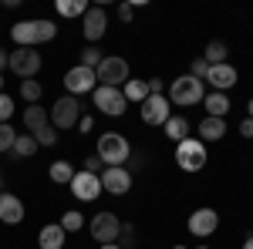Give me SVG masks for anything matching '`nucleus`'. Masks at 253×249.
Returning a JSON list of instances; mask_svg holds the SVG:
<instances>
[{"label": "nucleus", "mask_w": 253, "mask_h": 249, "mask_svg": "<svg viewBox=\"0 0 253 249\" xmlns=\"http://www.w3.org/2000/svg\"><path fill=\"white\" fill-rule=\"evenodd\" d=\"M34 142H38L41 148H51V145L58 142V135H54V125H44L41 132H34Z\"/></svg>", "instance_id": "obj_32"}, {"label": "nucleus", "mask_w": 253, "mask_h": 249, "mask_svg": "<svg viewBox=\"0 0 253 249\" xmlns=\"http://www.w3.org/2000/svg\"><path fill=\"white\" fill-rule=\"evenodd\" d=\"M91 101H95L98 111L108 115V118L125 115V108H128V101H125V95H122V88H105V84H98L95 91H91Z\"/></svg>", "instance_id": "obj_8"}, {"label": "nucleus", "mask_w": 253, "mask_h": 249, "mask_svg": "<svg viewBox=\"0 0 253 249\" xmlns=\"http://www.w3.org/2000/svg\"><path fill=\"white\" fill-rule=\"evenodd\" d=\"M98 249H122L118 243H105V246H98Z\"/></svg>", "instance_id": "obj_40"}, {"label": "nucleus", "mask_w": 253, "mask_h": 249, "mask_svg": "<svg viewBox=\"0 0 253 249\" xmlns=\"http://www.w3.org/2000/svg\"><path fill=\"white\" fill-rule=\"evenodd\" d=\"M172 249H189V246H172Z\"/></svg>", "instance_id": "obj_45"}, {"label": "nucleus", "mask_w": 253, "mask_h": 249, "mask_svg": "<svg viewBox=\"0 0 253 249\" xmlns=\"http://www.w3.org/2000/svg\"><path fill=\"white\" fill-rule=\"evenodd\" d=\"M0 91H3V77H0Z\"/></svg>", "instance_id": "obj_46"}, {"label": "nucleus", "mask_w": 253, "mask_h": 249, "mask_svg": "<svg viewBox=\"0 0 253 249\" xmlns=\"http://www.w3.org/2000/svg\"><path fill=\"white\" fill-rule=\"evenodd\" d=\"M47 175H51V182H58V185H71L75 165H71V162H54V165L47 169Z\"/></svg>", "instance_id": "obj_24"}, {"label": "nucleus", "mask_w": 253, "mask_h": 249, "mask_svg": "<svg viewBox=\"0 0 253 249\" xmlns=\"http://www.w3.org/2000/svg\"><path fill=\"white\" fill-rule=\"evenodd\" d=\"M162 132H166V138H172L175 145H179L182 138H189V121H186L182 115H172L166 125H162Z\"/></svg>", "instance_id": "obj_23"}, {"label": "nucleus", "mask_w": 253, "mask_h": 249, "mask_svg": "<svg viewBox=\"0 0 253 249\" xmlns=\"http://www.w3.org/2000/svg\"><path fill=\"white\" fill-rule=\"evenodd\" d=\"M44 125H51L47 108H41V105H27V108H24V128H27V135L41 132Z\"/></svg>", "instance_id": "obj_20"}, {"label": "nucleus", "mask_w": 253, "mask_h": 249, "mask_svg": "<svg viewBox=\"0 0 253 249\" xmlns=\"http://www.w3.org/2000/svg\"><path fill=\"white\" fill-rule=\"evenodd\" d=\"M95 155L101 158V165L105 169H115V165H125L128 162V155H132V145H128V138L118 132H105L98 135V148Z\"/></svg>", "instance_id": "obj_2"}, {"label": "nucleus", "mask_w": 253, "mask_h": 249, "mask_svg": "<svg viewBox=\"0 0 253 249\" xmlns=\"http://www.w3.org/2000/svg\"><path fill=\"white\" fill-rule=\"evenodd\" d=\"M95 77H98V84H105V88H122L128 81V61L115 58V54H105V61L95 68Z\"/></svg>", "instance_id": "obj_6"}, {"label": "nucleus", "mask_w": 253, "mask_h": 249, "mask_svg": "<svg viewBox=\"0 0 253 249\" xmlns=\"http://www.w3.org/2000/svg\"><path fill=\"white\" fill-rule=\"evenodd\" d=\"M243 249H253V236H247V243H243Z\"/></svg>", "instance_id": "obj_42"}, {"label": "nucleus", "mask_w": 253, "mask_h": 249, "mask_svg": "<svg viewBox=\"0 0 253 249\" xmlns=\"http://www.w3.org/2000/svg\"><path fill=\"white\" fill-rule=\"evenodd\" d=\"M47 115H51V125H54L58 132H68V128H75V125H78L81 101H78V98H71V95H64V98L54 101V108H51Z\"/></svg>", "instance_id": "obj_7"}, {"label": "nucleus", "mask_w": 253, "mask_h": 249, "mask_svg": "<svg viewBox=\"0 0 253 249\" xmlns=\"http://www.w3.org/2000/svg\"><path fill=\"white\" fill-rule=\"evenodd\" d=\"M118 246H122V249H135V226H125V222H122V232H118Z\"/></svg>", "instance_id": "obj_33"}, {"label": "nucleus", "mask_w": 253, "mask_h": 249, "mask_svg": "<svg viewBox=\"0 0 253 249\" xmlns=\"http://www.w3.org/2000/svg\"><path fill=\"white\" fill-rule=\"evenodd\" d=\"M196 249H210V246H196Z\"/></svg>", "instance_id": "obj_47"}, {"label": "nucleus", "mask_w": 253, "mask_h": 249, "mask_svg": "<svg viewBox=\"0 0 253 249\" xmlns=\"http://www.w3.org/2000/svg\"><path fill=\"white\" fill-rule=\"evenodd\" d=\"M175 165L182 172H203L206 169V145L199 138H182L175 145Z\"/></svg>", "instance_id": "obj_4"}, {"label": "nucleus", "mask_w": 253, "mask_h": 249, "mask_svg": "<svg viewBox=\"0 0 253 249\" xmlns=\"http://www.w3.org/2000/svg\"><path fill=\"white\" fill-rule=\"evenodd\" d=\"M101 61H105V51H101V47H95V44H88V47L81 51V68H91V71H95Z\"/></svg>", "instance_id": "obj_29"}, {"label": "nucleus", "mask_w": 253, "mask_h": 249, "mask_svg": "<svg viewBox=\"0 0 253 249\" xmlns=\"http://www.w3.org/2000/svg\"><path fill=\"white\" fill-rule=\"evenodd\" d=\"M118 20H122V24L132 20V3H122V7H118Z\"/></svg>", "instance_id": "obj_37"}, {"label": "nucleus", "mask_w": 253, "mask_h": 249, "mask_svg": "<svg viewBox=\"0 0 253 249\" xmlns=\"http://www.w3.org/2000/svg\"><path fill=\"white\" fill-rule=\"evenodd\" d=\"M24 202H20L17 195H10V192H0V222H7V226H17L24 222Z\"/></svg>", "instance_id": "obj_17"}, {"label": "nucleus", "mask_w": 253, "mask_h": 249, "mask_svg": "<svg viewBox=\"0 0 253 249\" xmlns=\"http://www.w3.org/2000/svg\"><path fill=\"white\" fill-rule=\"evenodd\" d=\"M203 84H213V91H223V95H226V91L236 84V68L233 64H213Z\"/></svg>", "instance_id": "obj_16"}, {"label": "nucleus", "mask_w": 253, "mask_h": 249, "mask_svg": "<svg viewBox=\"0 0 253 249\" xmlns=\"http://www.w3.org/2000/svg\"><path fill=\"white\" fill-rule=\"evenodd\" d=\"M81 34L88 37V44H98V40L108 34V14L105 7H88L84 17H81Z\"/></svg>", "instance_id": "obj_12"}, {"label": "nucleus", "mask_w": 253, "mask_h": 249, "mask_svg": "<svg viewBox=\"0 0 253 249\" xmlns=\"http://www.w3.org/2000/svg\"><path fill=\"white\" fill-rule=\"evenodd\" d=\"M226 54H230V51H226V44H223V40H210L203 61H206L210 68H213V64H226Z\"/></svg>", "instance_id": "obj_25"}, {"label": "nucleus", "mask_w": 253, "mask_h": 249, "mask_svg": "<svg viewBox=\"0 0 253 249\" xmlns=\"http://www.w3.org/2000/svg\"><path fill=\"white\" fill-rule=\"evenodd\" d=\"M0 189H3V172H0Z\"/></svg>", "instance_id": "obj_44"}, {"label": "nucleus", "mask_w": 253, "mask_h": 249, "mask_svg": "<svg viewBox=\"0 0 253 249\" xmlns=\"http://www.w3.org/2000/svg\"><path fill=\"white\" fill-rule=\"evenodd\" d=\"M68 189H71V195L81 199V202H95L98 195H101V178L81 169V172H75V178H71V185H68Z\"/></svg>", "instance_id": "obj_13"}, {"label": "nucleus", "mask_w": 253, "mask_h": 249, "mask_svg": "<svg viewBox=\"0 0 253 249\" xmlns=\"http://www.w3.org/2000/svg\"><path fill=\"white\" fill-rule=\"evenodd\" d=\"M81 226H84V215H81V212H64V215H61V229L64 232H81Z\"/></svg>", "instance_id": "obj_30"}, {"label": "nucleus", "mask_w": 253, "mask_h": 249, "mask_svg": "<svg viewBox=\"0 0 253 249\" xmlns=\"http://www.w3.org/2000/svg\"><path fill=\"white\" fill-rule=\"evenodd\" d=\"M138 111H142V121L145 125H166L172 118V105H169L166 95H149L138 105Z\"/></svg>", "instance_id": "obj_10"}, {"label": "nucleus", "mask_w": 253, "mask_h": 249, "mask_svg": "<svg viewBox=\"0 0 253 249\" xmlns=\"http://www.w3.org/2000/svg\"><path fill=\"white\" fill-rule=\"evenodd\" d=\"M98 178H101V192H112V195H125V192L132 189V172H128L125 165L105 169Z\"/></svg>", "instance_id": "obj_14"}, {"label": "nucleus", "mask_w": 253, "mask_h": 249, "mask_svg": "<svg viewBox=\"0 0 253 249\" xmlns=\"http://www.w3.org/2000/svg\"><path fill=\"white\" fill-rule=\"evenodd\" d=\"M189 74H193L196 81H206V74H210V64H206L203 58H196L193 64H189Z\"/></svg>", "instance_id": "obj_35"}, {"label": "nucleus", "mask_w": 253, "mask_h": 249, "mask_svg": "<svg viewBox=\"0 0 253 249\" xmlns=\"http://www.w3.org/2000/svg\"><path fill=\"white\" fill-rule=\"evenodd\" d=\"M78 125H81V132H91V125H95V121H91V115H81Z\"/></svg>", "instance_id": "obj_39"}, {"label": "nucleus", "mask_w": 253, "mask_h": 249, "mask_svg": "<svg viewBox=\"0 0 253 249\" xmlns=\"http://www.w3.org/2000/svg\"><path fill=\"white\" fill-rule=\"evenodd\" d=\"M54 34H58L54 20H20V24H14V31H10V37L17 40V47L47 44V40H54Z\"/></svg>", "instance_id": "obj_1"}, {"label": "nucleus", "mask_w": 253, "mask_h": 249, "mask_svg": "<svg viewBox=\"0 0 253 249\" xmlns=\"http://www.w3.org/2000/svg\"><path fill=\"white\" fill-rule=\"evenodd\" d=\"M196 132H199V142H203V145H206V142H219V138L226 135V118H210L206 115L199 121Z\"/></svg>", "instance_id": "obj_18"}, {"label": "nucleus", "mask_w": 253, "mask_h": 249, "mask_svg": "<svg viewBox=\"0 0 253 249\" xmlns=\"http://www.w3.org/2000/svg\"><path fill=\"white\" fill-rule=\"evenodd\" d=\"M240 135H243V138H253V118L240 121Z\"/></svg>", "instance_id": "obj_38"}, {"label": "nucleus", "mask_w": 253, "mask_h": 249, "mask_svg": "<svg viewBox=\"0 0 253 249\" xmlns=\"http://www.w3.org/2000/svg\"><path fill=\"white\" fill-rule=\"evenodd\" d=\"M203 105H206V115L210 118H226V111H230V98L223 91H210L203 98Z\"/></svg>", "instance_id": "obj_21"}, {"label": "nucleus", "mask_w": 253, "mask_h": 249, "mask_svg": "<svg viewBox=\"0 0 253 249\" xmlns=\"http://www.w3.org/2000/svg\"><path fill=\"white\" fill-rule=\"evenodd\" d=\"M88 3L84 0H58V14L61 17H84Z\"/></svg>", "instance_id": "obj_27"}, {"label": "nucleus", "mask_w": 253, "mask_h": 249, "mask_svg": "<svg viewBox=\"0 0 253 249\" xmlns=\"http://www.w3.org/2000/svg\"><path fill=\"white\" fill-rule=\"evenodd\" d=\"M3 68H7V54L0 51V71H3Z\"/></svg>", "instance_id": "obj_41"}, {"label": "nucleus", "mask_w": 253, "mask_h": 249, "mask_svg": "<svg viewBox=\"0 0 253 249\" xmlns=\"http://www.w3.org/2000/svg\"><path fill=\"white\" fill-rule=\"evenodd\" d=\"M247 111H250V115H247V118H253V98H250V105H247Z\"/></svg>", "instance_id": "obj_43"}, {"label": "nucleus", "mask_w": 253, "mask_h": 249, "mask_svg": "<svg viewBox=\"0 0 253 249\" xmlns=\"http://www.w3.org/2000/svg\"><path fill=\"white\" fill-rule=\"evenodd\" d=\"M88 232H91V239H95L98 246H105V243H118L122 219H118L115 212H95L91 222H88Z\"/></svg>", "instance_id": "obj_5"}, {"label": "nucleus", "mask_w": 253, "mask_h": 249, "mask_svg": "<svg viewBox=\"0 0 253 249\" xmlns=\"http://www.w3.org/2000/svg\"><path fill=\"white\" fill-rule=\"evenodd\" d=\"M216 226H219V215H216V209H210V206H203V209H196L193 215H189V232H193L196 239L213 236Z\"/></svg>", "instance_id": "obj_15"}, {"label": "nucleus", "mask_w": 253, "mask_h": 249, "mask_svg": "<svg viewBox=\"0 0 253 249\" xmlns=\"http://www.w3.org/2000/svg\"><path fill=\"white\" fill-rule=\"evenodd\" d=\"M41 95H44V88H41L34 77H27V81H20V98L27 101V105H38Z\"/></svg>", "instance_id": "obj_28"}, {"label": "nucleus", "mask_w": 253, "mask_h": 249, "mask_svg": "<svg viewBox=\"0 0 253 249\" xmlns=\"http://www.w3.org/2000/svg\"><path fill=\"white\" fill-rule=\"evenodd\" d=\"M7 68L14 71L17 77H34L41 71V54H38V47H17L14 54H7Z\"/></svg>", "instance_id": "obj_9"}, {"label": "nucleus", "mask_w": 253, "mask_h": 249, "mask_svg": "<svg viewBox=\"0 0 253 249\" xmlns=\"http://www.w3.org/2000/svg\"><path fill=\"white\" fill-rule=\"evenodd\" d=\"M14 142H17V132H14V128L3 121V125H0V155L10 152V148H14Z\"/></svg>", "instance_id": "obj_31"}, {"label": "nucleus", "mask_w": 253, "mask_h": 249, "mask_svg": "<svg viewBox=\"0 0 253 249\" xmlns=\"http://www.w3.org/2000/svg\"><path fill=\"white\" fill-rule=\"evenodd\" d=\"M122 95H125V101H135V105H142V101L152 95V91H149V81H138V77L132 81V77H128V81L122 84Z\"/></svg>", "instance_id": "obj_22"}, {"label": "nucleus", "mask_w": 253, "mask_h": 249, "mask_svg": "<svg viewBox=\"0 0 253 249\" xmlns=\"http://www.w3.org/2000/svg\"><path fill=\"white\" fill-rule=\"evenodd\" d=\"M38 148H41V145L34 142V135H17V142H14V148H10V152L17 155V158H31Z\"/></svg>", "instance_id": "obj_26"}, {"label": "nucleus", "mask_w": 253, "mask_h": 249, "mask_svg": "<svg viewBox=\"0 0 253 249\" xmlns=\"http://www.w3.org/2000/svg\"><path fill=\"white\" fill-rule=\"evenodd\" d=\"M84 172H91V175L105 172V165H101V158H98V155H88V158H84Z\"/></svg>", "instance_id": "obj_36"}, {"label": "nucleus", "mask_w": 253, "mask_h": 249, "mask_svg": "<svg viewBox=\"0 0 253 249\" xmlns=\"http://www.w3.org/2000/svg\"><path fill=\"white\" fill-rule=\"evenodd\" d=\"M64 239H68V232L61 229V222H51V226H44V229L38 232L41 249H64Z\"/></svg>", "instance_id": "obj_19"}, {"label": "nucleus", "mask_w": 253, "mask_h": 249, "mask_svg": "<svg viewBox=\"0 0 253 249\" xmlns=\"http://www.w3.org/2000/svg\"><path fill=\"white\" fill-rule=\"evenodd\" d=\"M203 98H206V84L196 81L193 74H179L172 81V88H169V105H179V108H189V105L203 101Z\"/></svg>", "instance_id": "obj_3"}, {"label": "nucleus", "mask_w": 253, "mask_h": 249, "mask_svg": "<svg viewBox=\"0 0 253 249\" xmlns=\"http://www.w3.org/2000/svg\"><path fill=\"white\" fill-rule=\"evenodd\" d=\"M10 115H14V98L0 91V125H3V121H10Z\"/></svg>", "instance_id": "obj_34"}, {"label": "nucleus", "mask_w": 253, "mask_h": 249, "mask_svg": "<svg viewBox=\"0 0 253 249\" xmlns=\"http://www.w3.org/2000/svg\"><path fill=\"white\" fill-rule=\"evenodd\" d=\"M64 88H68V95L71 98H81V95H91L98 88V77H95V71L91 68H71L68 74H64Z\"/></svg>", "instance_id": "obj_11"}]
</instances>
